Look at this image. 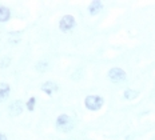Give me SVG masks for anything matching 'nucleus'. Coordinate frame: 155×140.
Returning a JSON list of instances; mask_svg holds the SVG:
<instances>
[{"label": "nucleus", "instance_id": "obj_10", "mask_svg": "<svg viewBox=\"0 0 155 140\" xmlns=\"http://www.w3.org/2000/svg\"><path fill=\"white\" fill-rule=\"evenodd\" d=\"M138 95H139V92H138L137 90H131V88L124 90V92H123V97H124L126 100H132V99H137Z\"/></svg>", "mask_w": 155, "mask_h": 140}, {"label": "nucleus", "instance_id": "obj_7", "mask_svg": "<svg viewBox=\"0 0 155 140\" xmlns=\"http://www.w3.org/2000/svg\"><path fill=\"white\" fill-rule=\"evenodd\" d=\"M11 95V86L8 83H0V103L5 100Z\"/></svg>", "mask_w": 155, "mask_h": 140}, {"label": "nucleus", "instance_id": "obj_6", "mask_svg": "<svg viewBox=\"0 0 155 140\" xmlns=\"http://www.w3.org/2000/svg\"><path fill=\"white\" fill-rule=\"evenodd\" d=\"M24 106H25V104H23L21 100H15V102H12V104L9 106V108H8L9 115H11V116H19V115H21Z\"/></svg>", "mask_w": 155, "mask_h": 140}, {"label": "nucleus", "instance_id": "obj_11", "mask_svg": "<svg viewBox=\"0 0 155 140\" xmlns=\"http://www.w3.org/2000/svg\"><path fill=\"white\" fill-rule=\"evenodd\" d=\"M35 104H36V97L35 96L28 97V100L25 102V108H27L28 111H34L35 109Z\"/></svg>", "mask_w": 155, "mask_h": 140}, {"label": "nucleus", "instance_id": "obj_2", "mask_svg": "<svg viewBox=\"0 0 155 140\" xmlns=\"http://www.w3.org/2000/svg\"><path fill=\"white\" fill-rule=\"evenodd\" d=\"M84 106L88 111H99L104 106V99L101 95H88L84 99Z\"/></svg>", "mask_w": 155, "mask_h": 140}, {"label": "nucleus", "instance_id": "obj_9", "mask_svg": "<svg viewBox=\"0 0 155 140\" xmlns=\"http://www.w3.org/2000/svg\"><path fill=\"white\" fill-rule=\"evenodd\" d=\"M11 19V9L5 5H0V23H5Z\"/></svg>", "mask_w": 155, "mask_h": 140}, {"label": "nucleus", "instance_id": "obj_1", "mask_svg": "<svg viewBox=\"0 0 155 140\" xmlns=\"http://www.w3.org/2000/svg\"><path fill=\"white\" fill-rule=\"evenodd\" d=\"M55 127L60 132H70L74 128V122L70 115L67 113H60L55 120Z\"/></svg>", "mask_w": 155, "mask_h": 140}, {"label": "nucleus", "instance_id": "obj_4", "mask_svg": "<svg viewBox=\"0 0 155 140\" xmlns=\"http://www.w3.org/2000/svg\"><path fill=\"white\" fill-rule=\"evenodd\" d=\"M107 76H108V79L111 80L112 83H122V81L126 80L127 73H126V71L122 70V68L114 67V68H111V70L108 71Z\"/></svg>", "mask_w": 155, "mask_h": 140}, {"label": "nucleus", "instance_id": "obj_5", "mask_svg": "<svg viewBox=\"0 0 155 140\" xmlns=\"http://www.w3.org/2000/svg\"><path fill=\"white\" fill-rule=\"evenodd\" d=\"M40 90L43 91L46 95L48 96H52V93H55L58 90H59V86H58L55 81H51V80H48V81H44L43 84L40 86Z\"/></svg>", "mask_w": 155, "mask_h": 140}, {"label": "nucleus", "instance_id": "obj_12", "mask_svg": "<svg viewBox=\"0 0 155 140\" xmlns=\"http://www.w3.org/2000/svg\"><path fill=\"white\" fill-rule=\"evenodd\" d=\"M9 63H11V57L3 56L2 59H0V68H7L9 66Z\"/></svg>", "mask_w": 155, "mask_h": 140}, {"label": "nucleus", "instance_id": "obj_8", "mask_svg": "<svg viewBox=\"0 0 155 140\" xmlns=\"http://www.w3.org/2000/svg\"><path fill=\"white\" fill-rule=\"evenodd\" d=\"M102 8H103V2H101V0H94L88 5V14L92 16L98 15L99 12L102 11Z\"/></svg>", "mask_w": 155, "mask_h": 140}, {"label": "nucleus", "instance_id": "obj_3", "mask_svg": "<svg viewBox=\"0 0 155 140\" xmlns=\"http://www.w3.org/2000/svg\"><path fill=\"white\" fill-rule=\"evenodd\" d=\"M76 25V20L72 15L67 14V15H63L59 20V30L62 32H70L75 28Z\"/></svg>", "mask_w": 155, "mask_h": 140}, {"label": "nucleus", "instance_id": "obj_13", "mask_svg": "<svg viewBox=\"0 0 155 140\" xmlns=\"http://www.w3.org/2000/svg\"><path fill=\"white\" fill-rule=\"evenodd\" d=\"M0 140H8V138L5 136V133H2V132H0Z\"/></svg>", "mask_w": 155, "mask_h": 140}]
</instances>
